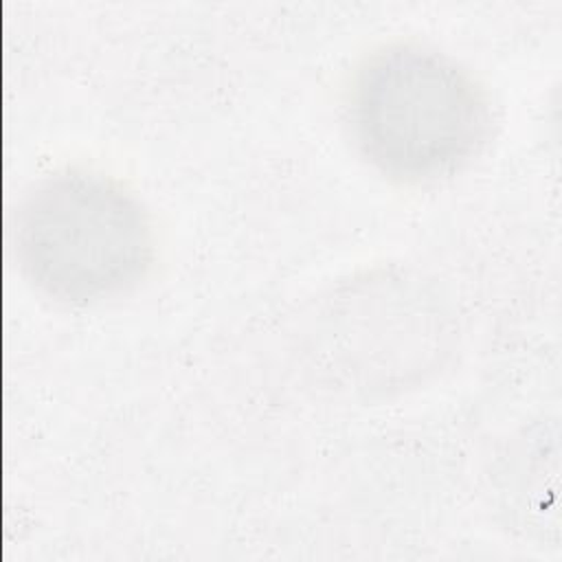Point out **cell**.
Segmentation results:
<instances>
[{"mask_svg":"<svg viewBox=\"0 0 562 562\" xmlns=\"http://www.w3.org/2000/svg\"><path fill=\"white\" fill-rule=\"evenodd\" d=\"M349 123L373 167L404 182H424L470 162L490 136L492 114L483 88L452 57L400 42L358 68Z\"/></svg>","mask_w":562,"mask_h":562,"instance_id":"1","label":"cell"},{"mask_svg":"<svg viewBox=\"0 0 562 562\" xmlns=\"http://www.w3.org/2000/svg\"><path fill=\"white\" fill-rule=\"evenodd\" d=\"M15 252L26 277L48 296L92 303L145 277L154 231L145 206L116 180L64 169L24 195Z\"/></svg>","mask_w":562,"mask_h":562,"instance_id":"2","label":"cell"}]
</instances>
